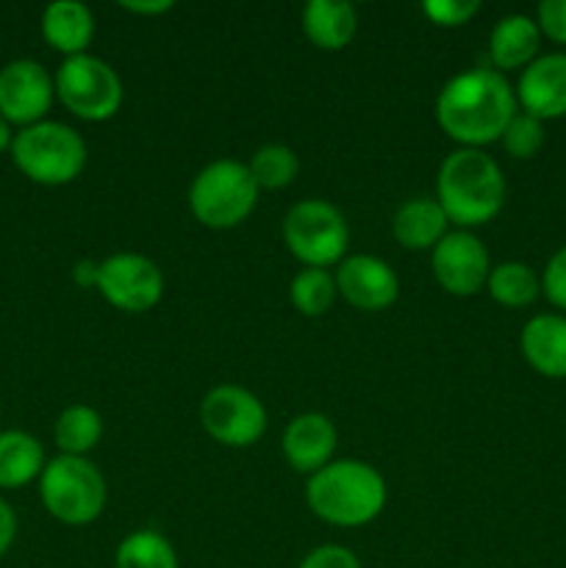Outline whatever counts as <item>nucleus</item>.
I'll use <instances>...</instances> for the list:
<instances>
[{"label": "nucleus", "instance_id": "obj_18", "mask_svg": "<svg viewBox=\"0 0 566 568\" xmlns=\"http://www.w3.org/2000/svg\"><path fill=\"white\" fill-rule=\"evenodd\" d=\"M42 37L67 59L87 53L94 37V17L81 0H55L42 11Z\"/></svg>", "mask_w": 566, "mask_h": 568}, {"label": "nucleus", "instance_id": "obj_26", "mask_svg": "<svg viewBox=\"0 0 566 568\" xmlns=\"http://www.w3.org/2000/svg\"><path fill=\"white\" fill-rule=\"evenodd\" d=\"M247 170L253 175L255 186L266 189V192H277V189L292 186L300 172V159L286 144H264L253 153Z\"/></svg>", "mask_w": 566, "mask_h": 568}, {"label": "nucleus", "instance_id": "obj_27", "mask_svg": "<svg viewBox=\"0 0 566 568\" xmlns=\"http://www.w3.org/2000/svg\"><path fill=\"white\" fill-rule=\"evenodd\" d=\"M505 153L516 161H527L544 148V122L536 116L525 114V111H516L514 120L508 122V128L499 136Z\"/></svg>", "mask_w": 566, "mask_h": 568}, {"label": "nucleus", "instance_id": "obj_30", "mask_svg": "<svg viewBox=\"0 0 566 568\" xmlns=\"http://www.w3.org/2000/svg\"><path fill=\"white\" fill-rule=\"evenodd\" d=\"M297 568H361V560L355 558L353 549L342 547V544H322V547L311 549Z\"/></svg>", "mask_w": 566, "mask_h": 568}, {"label": "nucleus", "instance_id": "obj_11", "mask_svg": "<svg viewBox=\"0 0 566 568\" xmlns=\"http://www.w3.org/2000/svg\"><path fill=\"white\" fill-rule=\"evenodd\" d=\"M55 98L50 72L33 59H17L0 70V116L9 125H37Z\"/></svg>", "mask_w": 566, "mask_h": 568}, {"label": "nucleus", "instance_id": "obj_13", "mask_svg": "<svg viewBox=\"0 0 566 568\" xmlns=\"http://www.w3.org/2000/svg\"><path fill=\"white\" fill-rule=\"evenodd\" d=\"M336 292L358 311H386L400 297V277L377 255H350L336 270Z\"/></svg>", "mask_w": 566, "mask_h": 568}, {"label": "nucleus", "instance_id": "obj_12", "mask_svg": "<svg viewBox=\"0 0 566 568\" xmlns=\"http://www.w3.org/2000/svg\"><path fill=\"white\" fill-rule=\"evenodd\" d=\"M433 277L453 297H472L488 281V250L472 231H453L431 250Z\"/></svg>", "mask_w": 566, "mask_h": 568}, {"label": "nucleus", "instance_id": "obj_20", "mask_svg": "<svg viewBox=\"0 0 566 568\" xmlns=\"http://www.w3.org/2000/svg\"><path fill=\"white\" fill-rule=\"evenodd\" d=\"M358 14L344 0H311L303 9V33L320 50H344L355 37Z\"/></svg>", "mask_w": 566, "mask_h": 568}, {"label": "nucleus", "instance_id": "obj_2", "mask_svg": "<svg viewBox=\"0 0 566 568\" xmlns=\"http://www.w3.org/2000/svg\"><path fill=\"white\" fill-rule=\"evenodd\" d=\"M436 200L449 225H458V231L486 225L505 205L503 170L483 150H453L438 166Z\"/></svg>", "mask_w": 566, "mask_h": 568}, {"label": "nucleus", "instance_id": "obj_17", "mask_svg": "<svg viewBox=\"0 0 566 568\" xmlns=\"http://www.w3.org/2000/svg\"><path fill=\"white\" fill-rule=\"evenodd\" d=\"M538 48H542V31H538L536 20L527 14H508L492 28L488 37V59H492V70L511 72L525 70L527 64L538 59Z\"/></svg>", "mask_w": 566, "mask_h": 568}, {"label": "nucleus", "instance_id": "obj_14", "mask_svg": "<svg viewBox=\"0 0 566 568\" xmlns=\"http://www.w3.org/2000/svg\"><path fill=\"white\" fill-rule=\"evenodd\" d=\"M516 103L542 122L566 116V53L538 55L527 64L516 83Z\"/></svg>", "mask_w": 566, "mask_h": 568}, {"label": "nucleus", "instance_id": "obj_29", "mask_svg": "<svg viewBox=\"0 0 566 568\" xmlns=\"http://www.w3.org/2000/svg\"><path fill=\"white\" fill-rule=\"evenodd\" d=\"M542 292L555 308L566 311V244L560 250H555L553 258L544 266Z\"/></svg>", "mask_w": 566, "mask_h": 568}, {"label": "nucleus", "instance_id": "obj_6", "mask_svg": "<svg viewBox=\"0 0 566 568\" xmlns=\"http://www.w3.org/2000/svg\"><path fill=\"white\" fill-rule=\"evenodd\" d=\"M259 192L247 164L220 159L194 175L189 186V209L200 225L211 231H231L253 214Z\"/></svg>", "mask_w": 566, "mask_h": 568}, {"label": "nucleus", "instance_id": "obj_21", "mask_svg": "<svg viewBox=\"0 0 566 568\" xmlns=\"http://www.w3.org/2000/svg\"><path fill=\"white\" fill-rule=\"evenodd\" d=\"M44 449L31 433L26 430H3L0 433V488L28 486L37 480L44 469Z\"/></svg>", "mask_w": 566, "mask_h": 568}, {"label": "nucleus", "instance_id": "obj_33", "mask_svg": "<svg viewBox=\"0 0 566 568\" xmlns=\"http://www.w3.org/2000/svg\"><path fill=\"white\" fill-rule=\"evenodd\" d=\"M120 9L131 11V14H144V17H159L166 11L175 9L172 0H122Z\"/></svg>", "mask_w": 566, "mask_h": 568}, {"label": "nucleus", "instance_id": "obj_8", "mask_svg": "<svg viewBox=\"0 0 566 568\" xmlns=\"http://www.w3.org/2000/svg\"><path fill=\"white\" fill-rule=\"evenodd\" d=\"M55 98L64 103L70 114L87 122H105L120 111L122 81L109 61L92 53L64 59L53 78Z\"/></svg>", "mask_w": 566, "mask_h": 568}, {"label": "nucleus", "instance_id": "obj_32", "mask_svg": "<svg viewBox=\"0 0 566 568\" xmlns=\"http://www.w3.org/2000/svg\"><path fill=\"white\" fill-rule=\"evenodd\" d=\"M17 536V516L11 510V505L0 497V558L11 549Z\"/></svg>", "mask_w": 566, "mask_h": 568}, {"label": "nucleus", "instance_id": "obj_22", "mask_svg": "<svg viewBox=\"0 0 566 568\" xmlns=\"http://www.w3.org/2000/svg\"><path fill=\"white\" fill-rule=\"evenodd\" d=\"M53 438L61 455L87 458V453H92L100 444V438H103V416L92 405H70L55 419Z\"/></svg>", "mask_w": 566, "mask_h": 568}, {"label": "nucleus", "instance_id": "obj_19", "mask_svg": "<svg viewBox=\"0 0 566 568\" xmlns=\"http://www.w3.org/2000/svg\"><path fill=\"white\" fill-rule=\"evenodd\" d=\"M449 220L438 200L411 197L394 211L392 233L405 250H433L447 236Z\"/></svg>", "mask_w": 566, "mask_h": 568}, {"label": "nucleus", "instance_id": "obj_34", "mask_svg": "<svg viewBox=\"0 0 566 568\" xmlns=\"http://www.w3.org/2000/svg\"><path fill=\"white\" fill-rule=\"evenodd\" d=\"M98 264L100 261H78L75 266H72V281L78 283L81 288H98Z\"/></svg>", "mask_w": 566, "mask_h": 568}, {"label": "nucleus", "instance_id": "obj_28", "mask_svg": "<svg viewBox=\"0 0 566 568\" xmlns=\"http://www.w3.org/2000/svg\"><path fill=\"white\" fill-rule=\"evenodd\" d=\"M422 11L433 26L461 28L481 11V3L477 0H425Z\"/></svg>", "mask_w": 566, "mask_h": 568}, {"label": "nucleus", "instance_id": "obj_3", "mask_svg": "<svg viewBox=\"0 0 566 568\" xmlns=\"http://www.w3.org/2000/svg\"><path fill=\"white\" fill-rule=\"evenodd\" d=\"M305 503L333 527H364L386 508V480L366 460H331L309 477Z\"/></svg>", "mask_w": 566, "mask_h": 568}, {"label": "nucleus", "instance_id": "obj_5", "mask_svg": "<svg viewBox=\"0 0 566 568\" xmlns=\"http://www.w3.org/2000/svg\"><path fill=\"white\" fill-rule=\"evenodd\" d=\"M39 497L44 510L67 527H83L100 519L109 499L105 477L98 466L75 455L48 460L39 475Z\"/></svg>", "mask_w": 566, "mask_h": 568}, {"label": "nucleus", "instance_id": "obj_16", "mask_svg": "<svg viewBox=\"0 0 566 568\" xmlns=\"http://www.w3.org/2000/svg\"><path fill=\"white\" fill-rule=\"evenodd\" d=\"M519 347L527 364L544 377H566V316L538 314L519 333Z\"/></svg>", "mask_w": 566, "mask_h": 568}, {"label": "nucleus", "instance_id": "obj_25", "mask_svg": "<svg viewBox=\"0 0 566 568\" xmlns=\"http://www.w3.org/2000/svg\"><path fill=\"white\" fill-rule=\"evenodd\" d=\"M289 297L297 314L303 316H322L333 308L338 292L336 277L327 270H316V266H303L294 275L292 286H289Z\"/></svg>", "mask_w": 566, "mask_h": 568}, {"label": "nucleus", "instance_id": "obj_35", "mask_svg": "<svg viewBox=\"0 0 566 568\" xmlns=\"http://www.w3.org/2000/svg\"><path fill=\"white\" fill-rule=\"evenodd\" d=\"M11 142H14V136H11V125L0 116V153H3L6 148H11Z\"/></svg>", "mask_w": 566, "mask_h": 568}, {"label": "nucleus", "instance_id": "obj_24", "mask_svg": "<svg viewBox=\"0 0 566 568\" xmlns=\"http://www.w3.org/2000/svg\"><path fill=\"white\" fill-rule=\"evenodd\" d=\"M114 568H178V555L161 532L137 530L117 547Z\"/></svg>", "mask_w": 566, "mask_h": 568}, {"label": "nucleus", "instance_id": "obj_4", "mask_svg": "<svg viewBox=\"0 0 566 568\" xmlns=\"http://www.w3.org/2000/svg\"><path fill=\"white\" fill-rule=\"evenodd\" d=\"M11 159L17 170L42 186L72 183L87 166V144L75 128L64 122L42 120L22 128L11 142Z\"/></svg>", "mask_w": 566, "mask_h": 568}, {"label": "nucleus", "instance_id": "obj_10", "mask_svg": "<svg viewBox=\"0 0 566 568\" xmlns=\"http://www.w3.org/2000/svg\"><path fill=\"white\" fill-rule=\"evenodd\" d=\"M98 292L117 311L144 314L161 303L164 275L148 255L114 253L98 264Z\"/></svg>", "mask_w": 566, "mask_h": 568}, {"label": "nucleus", "instance_id": "obj_7", "mask_svg": "<svg viewBox=\"0 0 566 568\" xmlns=\"http://www.w3.org/2000/svg\"><path fill=\"white\" fill-rule=\"evenodd\" d=\"M283 242L303 266L327 270L342 264L350 244V225L327 200H303L283 220Z\"/></svg>", "mask_w": 566, "mask_h": 568}, {"label": "nucleus", "instance_id": "obj_9", "mask_svg": "<svg viewBox=\"0 0 566 568\" xmlns=\"http://www.w3.org/2000/svg\"><path fill=\"white\" fill-rule=\"evenodd\" d=\"M205 433L222 447H253L266 430V408L250 388L236 383L214 386L200 403Z\"/></svg>", "mask_w": 566, "mask_h": 568}, {"label": "nucleus", "instance_id": "obj_1", "mask_svg": "<svg viewBox=\"0 0 566 568\" xmlns=\"http://www.w3.org/2000/svg\"><path fill=\"white\" fill-rule=\"evenodd\" d=\"M516 114V92L503 72L492 67L458 72L436 98V120L442 131L461 148L499 142Z\"/></svg>", "mask_w": 566, "mask_h": 568}, {"label": "nucleus", "instance_id": "obj_15", "mask_svg": "<svg viewBox=\"0 0 566 568\" xmlns=\"http://www.w3.org/2000/svg\"><path fill=\"white\" fill-rule=\"evenodd\" d=\"M281 449L283 458L289 460L294 471L311 477L333 460V453H336V427H333V422L325 414H316V410L300 414L283 430Z\"/></svg>", "mask_w": 566, "mask_h": 568}, {"label": "nucleus", "instance_id": "obj_23", "mask_svg": "<svg viewBox=\"0 0 566 568\" xmlns=\"http://www.w3.org/2000/svg\"><path fill=\"white\" fill-rule=\"evenodd\" d=\"M486 288L494 303L505 305V308H525V305H530L538 297L542 281L522 261H503V264L492 266Z\"/></svg>", "mask_w": 566, "mask_h": 568}, {"label": "nucleus", "instance_id": "obj_31", "mask_svg": "<svg viewBox=\"0 0 566 568\" xmlns=\"http://www.w3.org/2000/svg\"><path fill=\"white\" fill-rule=\"evenodd\" d=\"M536 26L549 42L566 44V0H542L536 9Z\"/></svg>", "mask_w": 566, "mask_h": 568}]
</instances>
